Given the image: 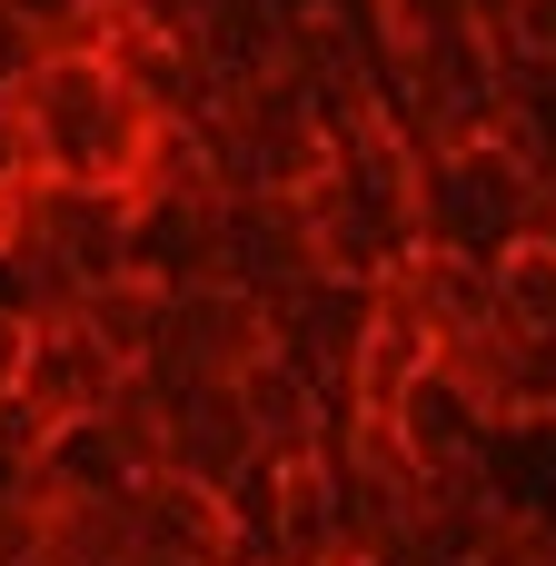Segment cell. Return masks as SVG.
Returning <instances> with one entry per match:
<instances>
[{
	"label": "cell",
	"instance_id": "cell-12",
	"mask_svg": "<svg viewBox=\"0 0 556 566\" xmlns=\"http://www.w3.org/2000/svg\"><path fill=\"white\" fill-rule=\"evenodd\" d=\"M487 279H497V318L517 338H556V239H517Z\"/></svg>",
	"mask_w": 556,
	"mask_h": 566
},
{
	"label": "cell",
	"instance_id": "cell-6",
	"mask_svg": "<svg viewBox=\"0 0 556 566\" xmlns=\"http://www.w3.org/2000/svg\"><path fill=\"white\" fill-rule=\"evenodd\" d=\"M139 547L159 566H239V527L219 488L189 478H139Z\"/></svg>",
	"mask_w": 556,
	"mask_h": 566
},
{
	"label": "cell",
	"instance_id": "cell-5",
	"mask_svg": "<svg viewBox=\"0 0 556 566\" xmlns=\"http://www.w3.org/2000/svg\"><path fill=\"white\" fill-rule=\"evenodd\" d=\"M249 468H269L249 398L239 388H169V458H159V478H189V488L229 497Z\"/></svg>",
	"mask_w": 556,
	"mask_h": 566
},
{
	"label": "cell",
	"instance_id": "cell-7",
	"mask_svg": "<svg viewBox=\"0 0 556 566\" xmlns=\"http://www.w3.org/2000/svg\"><path fill=\"white\" fill-rule=\"evenodd\" d=\"M119 378H129V368L70 318V328H40V338H30V378H20V398H30L50 428H70V418H99V408L119 398Z\"/></svg>",
	"mask_w": 556,
	"mask_h": 566
},
{
	"label": "cell",
	"instance_id": "cell-2",
	"mask_svg": "<svg viewBox=\"0 0 556 566\" xmlns=\"http://www.w3.org/2000/svg\"><path fill=\"white\" fill-rule=\"evenodd\" d=\"M279 358V328H269V298L239 289V279H199L169 298V328H159V358L149 378L159 388H239L249 368Z\"/></svg>",
	"mask_w": 556,
	"mask_h": 566
},
{
	"label": "cell",
	"instance_id": "cell-11",
	"mask_svg": "<svg viewBox=\"0 0 556 566\" xmlns=\"http://www.w3.org/2000/svg\"><path fill=\"white\" fill-rule=\"evenodd\" d=\"M80 328L139 378L149 358H159V328H169V289H149V279H109V289H90L80 298Z\"/></svg>",
	"mask_w": 556,
	"mask_h": 566
},
{
	"label": "cell",
	"instance_id": "cell-10",
	"mask_svg": "<svg viewBox=\"0 0 556 566\" xmlns=\"http://www.w3.org/2000/svg\"><path fill=\"white\" fill-rule=\"evenodd\" d=\"M129 488H139V468L119 458V438L99 418H70V428H50V458L30 478V507H50V497H129Z\"/></svg>",
	"mask_w": 556,
	"mask_h": 566
},
{
	"label": "cell",
	"instance_id": "cell-13",
	"mask_svg": "<svg viewBox=\"0 0 556 566\" xmlns=\"http://www.w3.org/2000/svg\"><path fill=\"white\" fill-rule=\"evenodd\" d=\"M99 428L119 438V458L139 468V478H159V458H169V388L139 368V378H119V398L99 408Z\"/></svg>",
	"mask_w": 556,
	"mask_h": 566
},
{
	"label": "cell",
	"instance_id": "cell-3",
	"mask_svg": "<svg viewBox=\"0 0 556 566\" xmlns=\"http://www.w3.org/2000/svg\"><path fill=\"white\" fill-rule=\"evenodd\" d=\"M269 328H279V358H289L338 418H358L348 398H358V358H368V328H378V289L318 269V279H298L289 298H269Z\"/></svg>",
	"mask_w": 556,
	"mask_h": 566
},
{
	"label": "cell",
	"instance_id": "cell-8",
	"mask_svg": "<svg viewBox=\"0 0 556 566\" xmlns=\"http://www.w3.org/2000/svg\"><path fill=\"white\" fill-rule=\"evenodd\" d=\"M40 557L50 566H139V488L129 497H50L40 507Z\"/></svg>",
	"mask_w": 556,
	"mask_h": 566
},
{
	"label": "cell",
	"instance_id": "cell-9",
	"mask_svg": "<svg viewBox=\"0 0 556 566\" xmlns=\"http://www.w3.org/2000/svg\"><path fill=\"white\" fill-rule=\"evenodd\" d=\"M398 438L418 448V468H428V478H448V468H487V448H497V428H487V418H478L438 368L398 398Z\"/></svg>",
	"mask_w": 556,
	"mask_h": 566
},
{
	"label": "cell",
	"instance_id": "cell-1",
	"mask_svg": "<svg viewBox=\"0 0 556 566\" xmlns=\"http://www.w3.org/2000/svg\"><path fill=\"white\" fill-rule=\"evenodd\" d=\"M20 119H30V159H40L50 189H129L149 139L169 129L109 70V50H50L40 80L20 90Z\"/></svg>",
	"mask_w": 556,
	"mask_h": 566
},
{
	"label": "cell",
	"instance_id": "cell-4",
	"mask_svg": "<svg viewBox=\"0 0 556 566\" xmlns=\"http://www.w3.org/2000/svg\"><path fill=\"white\" fill-rule=\"evenodd\" d=\"M30 229L80 269V289L139 279V199L129 189H30Z\"/></svg>",
	"mask_w": 556,
	"mask_h": 566
}]
</instances>
